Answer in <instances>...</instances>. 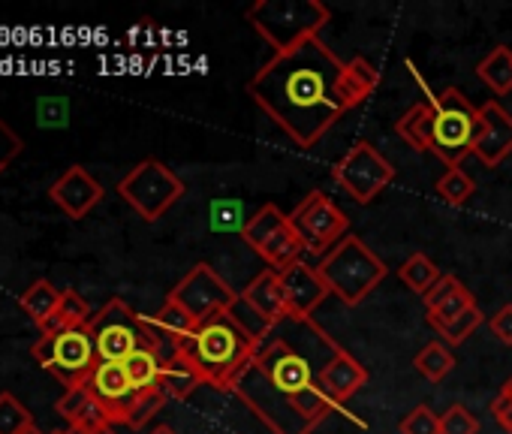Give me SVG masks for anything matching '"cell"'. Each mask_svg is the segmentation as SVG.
I'll return each mask as SVG.
<instances>
[{"label": "cell", "instance_id": "obj_1", "mask_svg": "<svg viewBox=\"0 0 512 434\" xmlns=\"http://www.w3.org/2000/svg\"><path fill=\"white\" fill-rule=\"evenodd\" d=\"M380 85L368 58L341 61L320 37L272 55L247 82V94L299 148H314Z\"/></svg>", "mask_w": 512, "mask_h": 434}, {"label": "cell", "instance_id": "obj_2", "mask_svg": "<svg viewBox=\"0 0 512 434\" xmlns=\"http://www.w3.org/2000/svg\"><path fill=\"white\" fill-rule=\"evenodd\" d=\"M338 350L314 320L287 317L256 347L235 398L272 434H311L338 407L320 386V371Z\"/></svg>", "mask_w": 512, "mask_h": 434}, {"label": "cell", "instance_id": "obj_3", "mask_svg": "<svg viewBox=\"0 0 512 434\" xmlns=\"http://www.w3.org/2000/svg\"><path fill=\"white\" fill-rule=\"evenodd\" d=\"M256 347L260 341L250 338L229 311H217L205 317L175 350L193 362L205 386L217 392H235V383L247 371Z\"/></svg>", "mask_w": 512, "mask_h": 434}, {"label": "cell", "instance_id": "obj_4", "mask_svg": "<svg viewBox=\"0 0 512 434\" xmlns=\"http://www.w3.org/2000/svg\"><path fill=\"white\" fill-rule=\"evenodd\" d=\"M247 22L275 55H281L320 37V31L332 22V10L320 0H256L247 10Z\"/></svg>", "mask_w": 512, "mask_h": 434}, {"label": "cell", "instance_id": "obj_5", "mask_svg": "<svg viewBox=\"0 0 512 434\" xmlns=\"http://www.w3.org/2000/svg\"><path fill=\"white\" fill-rule=\"evenodd\" d=\"M323 281L329 284L332 296H338L344 305L356 308L362 305L377 284L386 278L383 260L359 239V236H344L320 263H317Z\"/></svg>", "mask_w": 512, "mask_h": 434}, {"label": "cell", "instance_id": "obj_6", "mask_svg": "<svg viewBox=\"0 0 512 434\" xmlns=\"http://www.w3.org/2000/svg\"><path fill=\"white\" fill-rule=\"evenodd\" d=\"M100 362H127L139 347H154L169 356L151 317L136 314L124 299H109L88 323Z\"/></svg>", "mask_w": 512, "mask_h": 434}, {"label": "cell", "instance_id": "obj_7", "mask_svg": "<svg viewBox=\"0 0 512 434\" xmlns=\"http://www.w3.org/2000/svg\"><path fill=\"white\" fill-rule=\"evenodd\" d=\"M241 236H244L247 248H253L256 254H260L266 269H272L278 275L287 272L290 266L302 263L308 254L299 230L290 221V214H284L275 202L263 205L253 217H247Z\"/></svg>", "mask_w": 512, "mask_h": 434}, {"label": "cell", "instance_id": "obj_8", "mask_svg": "<svg viewBox=\"0 0 512 434\" xmlns=\"http://www.w3.org/2000/svg\"><path fill=\"white\" fill-rule=\"evenodd\" d=\"M431 109H434L431 154H437L449 169L461 166L464 157L473 154V142L479 133V109L458 88H446L440 97H434Z\"/></svg>", "mask_w": 512, "mask_h": 434}, {"label": "cell", "instance_id": "obj_9", "mask_svg": "<svg viewBox=\"0 0 512 434\" xmlns=\"http://www.w3.org/2000/svg\"><path fill=\"white\" fill-rule=\"evenodd\" d=\"M118 193L142 221L154 224L187 193V187L163 160L148 157L118 181Z\"/></svg>", "mask_w": 512, "mask_h": 434}, {"label": "cell", "instance_id": "obj_10", "mask_svg": "<svg viewBox=\"0 0 512 434\" xmlns=\"http://www.w3.org/2000/svg\"><path fill=\"white\" fill-rule=\"evenodd\" d=\"M34 359L55 374L67 389L85 386L91 371L97 368V347L91 338L88 326L79 329H58V332H43V338L31 347Z\"/></svg>", "mask_w": 512, "mask_h": 434}, {"label": "cell", "instance_id": "obj_11", "mask_svg": "<svg viewBox=\"0 0 512 434\" xmlns=\"http://www.w3.org/2000/svg\"><path fill=\"white\" fill-rule=\"evenodd\" d=\"M335 184H341V190L359 202V205H371L395 178V166L371 145V142H356L332 169Z\"/></svg>", "mask_w": 512, "mask_h": 434}, {"label": "cell", "instance_id": "obj_12", "mask_svg": "<svg viewBox=\"0 0 512 434\" xmlns=\"http://www.w3.org/2000/svg\"><path fill=\"white\" fill-rule=\"evenodd\" d=\"M308 254H329L344 236H350V217L323 190H311L290 214Z\"/></svg>", "mask_w": 512, "mask_h": 434}, {"label": "cell", "instance_id": "obj_13", "mask_svg": "<svg viewBox=\"0 0 512 434\" xmlns=\"http://www.w3.org/2000/svg\"><path fill=\"white\" fill-rule=\"evenodd\" d=\"M175 305H181L196 323H202L205 317L217 314V311H229L238 299V293L208 266V263H196L172 290L169 296Z\"/></svg>", "mask_w": 512, "mask_h": 434}, {"label": "cell", "instance_id": "obj_14", "mask_svg": "<svg viewBox=\"0 0 512 434\" xmlns=\"http://www.w3.org/2000/svg\"><path fill=\"white\" fill-rule=\"evenodd\" d=\"M281 284H284V299H287V317L293 320H314V311L332 296L320 269L305 260L281 272Z\"/></svg>", "mask_w": 512, "mask_h": 434}, {"label": "cell", "instance_id": "obj_15", "mask_svg": "<svg viewBox=\"0 0 512 434\" xmlns=\"http://www.w3.org/2000/svg\"><path fill=\"white\" fill-rule=\"evenodd\" d=\"M509 154H512V115L497 100H485V106H479V133L473 142V157L482 166L494 169Z\"/></svg>", "mask_w": 512, "mask_h": 434}, {"label": "cell", "instance_id": "obj_16", "mask_svg": "<svg viewBox=\"0 0 512 434\" xmlns=\"http://www.w3.org/2000/svg\"><path fill=\"white\" fill-rule=\"evenodd\" d=\"M85 386H88V389L94 392V398L106 407L112 425H115V422H127V413H130V407L136 404L139 392H136V386L130 383L124 362H97V368L91 371V377H88Z\"/></svg>", "mask_w": 512, "mask_h": 434}, {"label": "cell", "instance_id": "obj_17", "mask_svg": "<svg viewBox=\"0 0 512 434\" xmlns=\"http://www.w3.org/2000/svg\"><path fill=\"white\" fill-rule=\"evenodd\" d=\"M103 184L85 169V166H70L52 187H49V196L52 202L70 217V221H82V217L100 205L103 199Z\"/></svg>", "mask_w": 512, "mask_h": 434}, {"label": "cell", "instance_id": "obj_18", "mask_svg": "<svg viewBox=\"0 0 512 434\" xmlns=\"http://www.w3.org/2000/svg\"><path fill=\"white\" fill-rule=\"evenodd\" d=\"M422 299H425V311H428L425 320H428L431 329L449 326V323H455L461 314H467L470 308H476L473 293H470L455 275H443Z\"/></svg>", "mask_w": 512, "mask_h": 434}, {"label": "cell", "instance_id": "obj_19", "mask_svg": "<svg viewBox=\"0 0 512 434\" xmlns=\"http://www.w3.org/2000/svg\"><path fill=\"white\" fill-rule=\"evenodd\" d=\"M368 368L356 359V356H350L344 347L323 365V371H320V386L326 389V395L335 401V404H344V401H350L365 383H368Z\"/></svg>", "mask_w": 512, "mask_h": 434}, {"label": "cell", "instance_id": "obj_20", "mask_svg": "<svg viewBox=\"0 0 512 434\" xmlns=\"http://www.w3.org/2000/svg\"><path fill=\"white\" fill-rule=\"evenodd\" d=\"M241 299L256 311L263 314L272 326H278L281 320H287V299H284V284H281V275L266 269L256 275L244 290H241Z\"/></svg>", "mask_w": 512, "mask_h": 434}, {"label": "cell", "instance_id": "obj_21", "mask_svg": "<svg viewBox=\"0 0 512 434\" xmlns=\"http://www.w3.org/2000/svg\"><path fill=\"white\" fill-rule=\"evenodd\" d=\"M55 407H58V413H61L73 428H82V431H88V434H94V431L112 425L106 407L94 398V392H91L88 386H73V389H67Z\"/></svg>", "mask_w": 512, "mask_h": 434}, {"label": "cell", "instance_id": "obj_22", "mask_svg": "<svg viewBox=\"0 0 512 434\" xmlns=\"http://www.w3.org/2000/svg\"><path fill=\"white\" fill-rule=\"evenodd\" d=\"M199 386H205L202 383V377H199V371L193 368V362L184 356V353H169L166 356V365H163V377H160V395L166 398V401H184V398H190Z\"/></svg>", "mask_w": 512, "mask_h": 434}, {"label": "cell", "instance_id": "obj_23", "mask_svg": "<svg viewBox=\"0 0 512 434\" xmlns=\"http://www.w3.org/2000/svg\"><path fill=\"white\" fill-rule=\"evenodd\" d=\"M395 133H398L416 154L431 151V145H434V109H431V103H416V106H410V109L398 118Z\"/></svg>", "mask_w": 512, "mask_h": 434}, {"label": "cell", "instance_id": "obj_24", "mask_svg": "<svg viewBox=\"0 0 512 434\" xmlns=\"http://www.w3.org/2000/svg\"><path fill=\"white\" fill-rule=\"evenodd\" d=\"M151 323H154V329H157V335H160V341L166 344L169 353H175V347H178L184 338H190L193 329L199 326V323H196L181 305H175L172 299L163 302V308L151 317Z\"/></svg>", "mask_w": 512, "mask_h": 434}, {"label": "cell", "instance_id": "obj_25", "mask_svg": "<svg viewBox=\"0 0 512 434\" xmlns=\"http://www.w3.org/2000/svg\"><path fill=\"white\" fill-rule=\"evenodd\" d=\"M163 365H166V356L154 347H139L127 362V377L130 383L136 386V392H157L160 389V377H163Z\"/></svg>", "mask_w": 512, "mask_h": 434}, {"label": "cell", "instance_id": "obj_26", "mask_svg": "<svg viewBox=\"0 0 512 434\" xmlns=\"http://www.w3.org/2000/svg\"><path fill=\"white\" fill-rule=\"evenodd\" d=\"M61 296H64V290H58L52 281H37V284H31V287L25 290V296L19 299V305H22V311H25L40 329H46L49 320L55 317L58 305H61Z\"/></svg>", "mask_w": 512, "mask_h": 434}, {"label": "cell", "instance_id": "obj_27", "mask_svg": "<svg viewBox=\"0 0 512 434\" xmlns=\"http://www.w3.org/2000/svg\"><path fill=\"white\" fill-rule=\"evenodd\" d=\"M476 76H479L497 97H506V94L512 91V49L494 46V49L476 64Z\"/></svg>", "mask_w": 512, "mask_h": 434}, {"label": "cell", "instance_id": "obj_28", "mask_svg": "<svg viewBox=\"0 0 512 434\" xmlns=\"http://www.w3.org/2000/svg\"><path fill=\"white\" fill-rule=\"evenodd\" d=\"M413 368H416L425 380L440 383V380H446V377H449V371L455 368V356H452L449 344H443V341H431V344H425V347L416 353Z\"/></svg>", "mask_w": 512, "mask_h": 434}, {"label": "cell", "instance_id": "obj_29", "mask_svg": "<svg viewBox=\"0 0 512 434\" xmlns=\"http://www.w3.org/2000/svg\"><path fill=\"white\" fill-rule=\"evenodd\" d=\"M398 278H401V284L404 287H410L413 293H428L443 275H440V269L434 266V260L431 257H425V254H413V257H407L404 260V266L398 269Z\"/></svg>", "mask_w": 512, "mask_h": 434}, {"label": "cell", "instance_id": "obj_30", "mask_svg": "<svg viewBox=\"0 0 512 434\" xmlns=\"http://www.w3.org/2000/svg\"><path fill=\"white\" fill-rule=\"evenodd\" d=\"M91 323V308L88 302L76 293V290H64L61 305L55 311V317L49 320V326L43 332H58V329H79Z\"/></svg>", "mask_w": 512, "mask_h": 434}, {"label": "cell", "instance_id": "obj_31", "mask_svg": "<svg viewBox=\"0 0 512 434\" xmlns=\"http://www.w3.org/2000/svg\"><path fill=\"white\" fill-rule=\"evenodd\" d=\"M476 184L473 178L461 169V166H452L443 172V178L437 181V196L446 202V205H464L470 196H473Z\"/></svg>", "mask_w": 512, "mask_h": 434}, {"label": "cell", "instance_id": "obj_32", "mask_svg": "<svg viewBox=\"0 0 512 434\" xmlns=\"http://www.w3.org/2000/svg\"><path fill=\"white\" fill-rule=\"evenodd\" d=\"M34 425L31 410L10 392H0V434H25Z\"/></svg>", "mask_w": 512, "mask_h": 434}, {"label": "cell", "instance_id": "obj_33", "mask_svg": "<svg viewBox=\"0 0 512 434\" xmlns=\"http://www.w3.org/2000/svg\"><path fill=\"white\" fill-rule=\"evenodd\" d=\"M482 326V311L479 308H470L467 314H461L455 323H449V326H437L434 332H437V338H443V344H449V347H458V344H464L476 329Z\"/></svg>", "mask_w": 512, "mask_h": 434}, {"label": "cell", "instance_id": "obj_34", "mask_svg": "<svg viewBox=\"0 0 512 434\" xmlns=\"http://www.w3.org/2000/svg\"><path fill=\"white\" fill-rule=\"evenodd\" d=\"M401 434H440V416L428 407V404H416L401 422H398Z\"/></svg>", "mask_w": 512, "mask_h": 434}, {"label": "cell", "instance_id": "obj_35", "mask_svg": "<svg viewBox=\"0 0 512 434\" xmlns=\"http://www.w3.org/2000/svg\"><path fill=\"white\" fill-rule=\"evenodd\" d=\"M440 434H479V419L464 404H452L440 413Z\"/></svg>", "mask_w": 512, "mask_h": 434}, {"label": "cell", "instance_id": "obj_36", "mask_svg": "<svg viewBox=\"0 0 512 434\" xmlns=\"http://www.w3.org/2000/svg\"><path fill=\"white\" fill-rule=\"evenodd\" d=\"M163 404H166V398H163L160 392H142V395L136 398V404L130 407V413H127V422H124V425H130V428H142V425H148V419H154V416H157V410H163Z\"/></svg>", "mask_w": 512, "mask_h": 434}, {"label": "cell", "instance_id": "obj_37", "mask_svg": "<svg viewBox=\"0 0 512 434\" xmlns=\"http://www.w3.org/2000/svg\"><path fill=\"white\" fill-rule=\"evenodd\" d=\"M25 151V142H22V136L0 118V175H4V169L19 157Z\"/></svg>", "mask_w": 512, "mask_h": 434}, {"label": "cell", "instance_id": "obj_38", "mask_svg": "<svg viewBox=\"0 0 512 434\" xmlns=\"http://www.w3.org/2000/svg\"><path fill=\"white\" fill-rule=\"evenodd\" d=\"M488 326H491V332H494V338H497L500 344L512 347V302L503 305V308L488 320Z\"/></svg>", "mask_w": 512, "mask_h": 434}, {"label": "cell", "instance_id": "obj_39", "mask_svg": "<svg viewBox=\"0 0 512 434\" xmlns=\"http://www.w3.org/2000/svg\"><path fill=\"white\" fill-rule=\"evenodd\" d=\"M491 416L497 419V425H500L506 434H512V398H509V395L497 392V398L491 401Z\"/></svg>", "mask_w": 512, "mask_h": 434}, {"label": "cell", "instance_id": "obj_40", "mask_svg": "<svg viewBox=\"0 0 512 434\" xmlns=\"http://www.w3.org/2000/svg\"><path fill=\"white\" fill-rule=\"evenodd\" d=\"M500 392H503V395H509V398H512V377H509V380H506V383H503V389H500Z\"/></svg>", "mask_w": 512, "mask_h": 434}, {"label": "cell", "instance_id": "obj_41", "mask_svg": "<svg viewBox=\"0 0 512 434\" xmlns=\"http://www.w3.org/2000/svg\"><path fill=\"white\" fill-rule=\"evenodd\" d=\"M151 434H175V431H172V428H169V425H160V428H154V431H151Z\"/></svg>", "mask_w": 512, "mask_h": 434}, {"label": "cell", "instance_id": "obj_42", "mask_svg": "<svg viewBox=\"0 0 512 434\" xmlns=\"http://www.w3.org/2000/svg\"><path fill=\"white\" fill-rule=\"evenodd\" d=\"M94 434H115V431H112V425H106V428H100V431H94Z\"/></svg>", "mask_w": 512, "mask_h": 434}, {"label": "cell", "instance_id": "obj_43", "mask_svg": "<svg viewBox=\"0 0 512 434\" xmlns=\"http://www.w3.org/2000/svg\"><path fill=\"white\" fill-rule=\"evenodd\" d=\"M25 434H43V431H40V428H37V425H31V428H28V431H25Z\"/></svg>", "mask_w": 512, "mask_h": 434}, {"label": "cell", "instance_id": "obj_44", "mask_svg": "<svg viewBox=\"0 0 512 434\" xmlns=\"http://www.w3.org/2000/svg\"><path fill=\"white\" fill-rule=\"evenodd\" d=\"M52 434H67V431H52Z\"/></svg>", "mask_w": 512, "mask_h": 434}]
</instances>
